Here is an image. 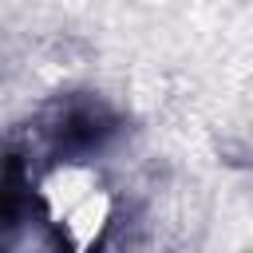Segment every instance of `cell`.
I'll list each match as a JSON object with an SVG mask.
<instances>
[{"instance_id": "obj_1", "label": "cell", "mask_w": 253, "mask_h": 253, "mask_svg": "<svg viewBox=\"0 0 253 253\" xmlns=\"http://www.w3.org/2000/svg\"><path fill=\"white\" fill-rule=\"evenodd\" d=\"M43 194H47L51 217L63 225L71 249H79V253L91 249L95 237L103 233L107 210H111L107 198H103V190L91 182V174L79 170V166H63L59 174H51V182L43 186Z\"/></svg>"}]
</instances>
